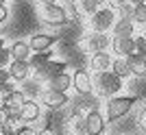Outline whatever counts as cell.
I'll use <instances>...</instances> for the list:
<instances>
[{"mask_svg":"<svg viewBox=\"0 0 146 135\" xmlns=\"http://www.w3.org/2000/svg\"><path fill=\"white\" fill-rule=\"evenodd\" d=\"M122 87H124L122 85V79L118 74H113L111 70L94 74V92H96L98 98H113V96L120 94Z\"/></svg>","mask_w":146,"mask_h":135,"instance_id":"1","label":"cell"},{"mask_svg":"<svg viewBox=\"0 0 146 135\" xmlns=\"http://www.w3.org/2000/svg\"><path fill=\"white\" fill-rule=\"evenodd\" d=\"M135 105H137V96H133V94L131 96L118 94L113 98H107V103H105V118H107V122H116L120 118L129 116Z\"/></svg>","mask_w":146,"mask_h":135,"instance_id":"2","label":"cell"},{"mask_svg":"<svg viewBox=\"0 0 146 135\" xmlns=\"http://www.w3.org/2000/svg\"><path fill=\"white\" fill-rule=\"evenodd\" d=\"M116 20H118V15L111 7H100L94 15H90V28L94 33H107L113 28Z\"/></svg>","mask_w":146,"mask_h":135,"instance_id":"3","label":"cell"},{"mask_svg":"<svg viewBox=\"0 0 146 135\" xmlns=\"http://www.w3.org/2000/svg\"><path fill=\"white\" fill-rule=\"evenodd\" d=\"M107 46H111V39L107 37V33H87L83 39H81V50L85 55H96V52H103L107 50Z\"/></svg>","mask_w":146,"mask_h":135,"instance_id":"4","label":"cell"},{"mask_svg":"<svg viewBox=\"0 0 146 135\" xmlns=\"http://www.w3.org/2000/svg\"><path fill=\"white\" fill-rule=\"evenodd\" d=\"M39 18H42L44 24L48 26H66L68 22H70V18H68L66 9L61 5H48V7H42L39 9Z\"/></svg>","mask_w":146,"mask_h":135,"instance_id":"5","label":"cell"},{"mask_svg":"<svg viewBox=\"0 0 146 135\" xmlns=\"http://www.w3.org/2000/svg\"><path fill=\"white\" fill-rule=\"evenodd\" d=\"M72 87L76 89V94H83V96L92 94L94 92V74L85 68H76L72 72Z\"/></svg>","mask_w":146,"mask_h":135,"instance_id":"6","label":"cell"},{"mask_svg":"<svg viewBox=\"0 0 146 135\" xmlns=\"http://www.w3.org/2000/svg\"><path fill=\"white\" fill-rule=\"evenodd\" d=\"M39 103L50 111H59V109H63L66 105H70V96H68L66 92H55V89H48V87H46L42 92V96H39Z\"/></svg>","mask_w":146,"mask_h":135,"instance_id":"7","label":"cell"},{"mask_svg":"<svg viewBox=\"0 0 146 135\" xmlns=\"http://www.w3.org/2000/svg\"><path fill=\"white\" fill-rule=\"evenodd\" d=\"M107 131V118L98 109H90L85 113V133L87 135H105Z\"/></svg>","mask_w":146,"mask_h":135,"instance_id":"8","label":"cell"},{"mask_svg":"<svg viewBox=\"0 0 146 135\" xmlns=\"http://www.w3.org/2000/svg\"><path fill=\"white\" fill-rule=\"evenodd\" d=\"M42 118V103L39 100H26L22 107H20V122L24 124H33Z\"/></svg>","mask_w":146,"mask_h":135,"instance_id":"9","label":"cell"},{"mask_svg":"<svg viewBox=\"0 0 146 135\" xmlns=\"http://www.w3.org/2000/svg\"><path fill=\"white\" fill-rule=\"evenodd\" d=\"M59 42V35H50V33H37L29 39V46L33 52H44V50H50L55 44Z\"/></svg>","mask_w":146,"mask_h":135,"instance_id":"10","label":"cell"},{"mask_svg":"<svg viewBox=\"0 0 146 135\" xmlns=\"http://www.w3.org/2000/svg\"><path fill=\"white\" fill-rule=\"evenodd\" d=\"M66 68H68L66 61H55V59H50L44 68L35 70L33 74H35L37 81H44V83H46L48 79H52V76H57V74H61V72H66Z\"/></svg>","mask_w":146,"mask_h":135,"instance_id":"11","label":"cell"},{"mask_svg":"<svg viewBox=\"0 0 146 135\" xmlns=\"http://www.w3.org/2000/svg\"><path fill=\"white\" fill-rule=\"evenodd\" d=\"M111 50L120 59H127L135 52V42L133 37H111Z\"/></svg>","mask_w":146,"mask_h":135,"instance_id":"12","label":"cell"},{"mask_svg":"<svg viewBox=\"0 0 146 135\" xmlns=\"http://www.w3.org/2000/svg\"><path fill=\"white\" fill-rule=\"evenodd\" d=\"M7 70H9L11 81L22 83V81L29 79V74H31V63H29V61H18V59H11V63L7 66Z\"/></svg>","mask_w":146,"mask_h":135,"instance_id":"13","label":"cell"},{"mask_svg":"<svg viewBox=\"0 0 146 135\" xmlns=\"http://www.w3.org/2000/svg\"><path fill=\"white\" fill-rule=\"evenodd\" d=\"M111 63H113V59H111V55L107 52V50H103V52H96V55H90V72H105V70H111Z\"/></svg>","mask_w":146,"mask_h":135,"instance_id":"14","label":"cell"},{"mask_svg":"<svg viewBox=\"0 0 146 135\" xmlns=\"http://www.w3.org/2000/svg\"><path fill=\"white\" fill-rule=\"evenodd\" d=\"M46 87H48V89H55V92H66L68 94V89L72 87V74L68 72V70L57 74V76L46 81Z\"/></svg>","mask_w":146,"mask_h":135,"instance_id":"15","label":"cell"},{"mask_svg":"<svg viewBox=\"0 0 146 135\" xmlns=\"http://www.w3.org/2000/svg\"><path fill=\"white\" fill-rule=\"evenodd\" d=\"M113 37H133L135 33V22L131 18H118L113 28H111Z\"/></svg>","mask_w":146,"mask_h":135,"instance_id":"16","label":"cell"},{"mask_svg":"<svg viewBox=\"0 0 146 135\" xmlns=\"http://www.w3.org/2000/svg\"><path fill=\"white\" fill-rule=\"evenodd\" d=\"M9 52H11V59H18V61H29L31 55H33L29 42H22V39L13 42L11 46H9Z\"/></svg>","mask_w":146,"mask_h":135,"instance_id":"17","label":"cell"},{"mask_svg":"<svg viewBox=\"0 0 146 135\" xmlns=\"http://www.w3.org/2000/svg\"><path fill=\"white\" fill-rule=\"evenodd\" d=\"M68 133L70 135H87L85 133V113L72 111V116L68 120Z\"/></svg>","mask_w":146,"mask_h":135,"instance_id":"18","label":"cell"},{"mask_svg":"<svg viewBox=\"0 0 146 135\" xmlns=\"http://www.w3.org/2000/svg\"><path fill=\"white\" fill-rule=\"evenodd\" d=\"M127 63L131 68V74H133L135 79H144L146 76V57H140V55H131L127 57Z\"/></svg>","mask_w":146,"mask_h":135,"instance_id":"19","label":"cell"},{"mask_svg":"<svg viewBox=\"0 0 146 135\" xmlns=\"http://www.w3.org/2000/svg\"><path fill=\"white\" fill-rule=\"evenodd\" d=\"M39 83L42 81H37V79H26V81H22V92L26 94V98H31V100H39V96H42V87H39Z\"/></svg>","mask_w":146,"mask_h":135,"instance_id":"20","label":"cell"},{"mask_svg":"<svg viewBox=\"0 0 146 135\" xmlns=\"http://www.w3.org/2000/svg\"><path fill=\"white\" fill-rule=\"evenodd\" d=\"M52 59V50H44V52H33L31 55V59H29V63H31V70L35 72V70H39V68H44L46 63Z\"/></svg>","mask_w":146,"mask_h":135,"instance_id":"21","label":"cell"},{"mask_svg":"<svg viewBox=\"0 0 146 135\" xmlns=\"http://www.w3.org/2000/svg\"><path fill=\"white\" fill-rule=\"evenodd\" d=\"M26 100H29V98H26V94L22 92V89H13L11 94H7L5 98H2V105H7V107H18V109H20Z\"/></svg>","mask_w":146,"mask_h":135,"instance_id":"22","label":"cell"},{"mask_svg":"<svg viewBox=\"0 0 146 135\" xmlns=\"http://www.w3.org/2000/svg\"><path fill=\"white\" fill-rule=\"evenodd\" d=\"M111 72L118 74L122 81L129 79V76H133V74H131V68H129V63H127V59H120V57L113 59V63H111Z\"/></svg>","mask_w":146,"mask_h":135,"instance_id":"23","label":"cell"},{"mask_svg":"<svg viewBox=\"0 0 146 135\" xmlns=\"http://www.w3.org/2000/svg\"><path fill=\"white\" fill-rule=\"evenodd\" d=\"M76 7H79L81 15H94L100 9V5H98L96 0H76Z\"/></svg>","mask_w":146,"mask_h":135,"instance_id":"24","label":"cell"},{"mask_svg":"<svg viewBox=\"0 0 146 135\" xmlns=\"http://www.w3.org/2000/svg\"><path fill=\"white\" fill-rule=\"evenodd\" d=\"M131 20H133L137 26H146V2H144V5H135Z\"/></svg>","mask_w":146,"mask_h":135,"instance_id":"25","label":"cell"},{"mask_svg":"<svg viewBox=\"0 0 146 135\" xmlns=\"http://www.w3.org/2000/svg\"><path fill=\"white\" fill-rule=\"evenodd\" d=\"M63 9H66L68 18L70 20H81V13H79V7H76V0H68L66 5H63Z\"/></svg>","mask_w":146,"mask_h":135,"instance_id":"26","label":"cell"},{"mask_svg":"<svg viewBox=\"0 0 146 135\" xmlns=\"http://www.w3.org/2000/svg\"><path fill=\"white\" fill-rule=\"evenodd\" d=\"M133 42H135V55L146 57V35H137V37H133Z\"/></svg>","mask_w":146,"mask_h":135,"instance_id":"27","label":"cell"},{"mask_svg":"<svg viewBox=\"0 0 146 135\" xmlns=\"http://www.w3.org/2000/svg\"><path fill=\"white\" fill-rule=\"evenodd\" d=\"M18 122H11V120H7V122H2L0 124V135H15V126Z\"/></svg>","mask_w":146,"mask_h":135,"instance_id":"28","label":"cell"},{"mask_svg":"<svg viewBox=\"0 0 146 135\" xmlns=\"http://www.w3.org/2000/svg\"><path fill=\"white\" fill-rule=\"evenodd\" d=\"M11 63V52H9V48H0V68H7Z\"/></svg>","mask_w":146,"mask_h":135,"instance_id":"29","label":"cell"},{"mask_svg":"<svg viewBox=\"0 0 146 135\" xmlns=\"http://www.w3.org/2000/svg\"><path fill=\"white\" fill-rule=\"evenodd\" d=\"M15 135H37V131L31 126V124H22L15 129Z\"/></svg>","mask_w":146,"mask_h":135,"instance_id":"30","label":"cell"},{"mask_svg":"<svg viewBox=\"0 0 146 135\" xmlns=\"http://www.w3.org/2000/svg\"><path fill=\"white\" fill-rule=\"evenodd\" d=\"M137 124H140V129L146 133V105L140 109V113H137Z\"/></svg>","mask_w":146,"mask_h":135,"instance_id":"31","label":"cell"},{"mask_svg":"<svg viewBox=\"0 0 146 135\" xmlns=\"http://www.w3.org/2000/svg\"><path fill=\"white\" fill-rule=\"evenodd\" d=\"M9 81H11L9 70H7V68H0V85H5V83H9Z\"/></svg>","mask_w":146,"mask_h":135,"instance_id":"32","label":"cell"},{"mask_svg":"<svg viewBox=\"0 0 146 135\" xmlns=\"http://www.w3.org/2000/svg\"><path fill=\"white\" fill-rule=\"evenodd\" d=\"M7 20H9V9H7L5 5H0V26L5 24Z\"/></svg>","mask_w":146,"mask_h":135,"instance_id":"33","label":"cell"},{"mask_svg":"<svg viewBox=\"0 0 146 135\" xmlns=\"http://www.w3.org/2000/svg\"><path fill=\"white\" fill-rule=\"evenodd\" d=\"M35 5H39V7H48V5H57V0H33Z\"/></svg>","mask_w":146,"mask_h":135,"instance_id":"34","label":"cell"},{"mask_svg":"<svg viewBox=\"0 0 146 135\" xmlns=\"http://www.w3.org/2000/svg\"><path fill=\"white\" fill-rule=\"evenodd\" d=\"M37 135H57L52 129H42V131H37Z\"/></svg>","mask_w":146,"mask_h":135,"instance_id":"35","label":"cell"},{"mask_svg":"<svg viewBox=\"0 0 146 135\" xmlns=\"http://www.w3.org/2000/svg\"><path fill=\"white\" fill-rule=\"evenodd\" d=\"M131 2H135V5H144L146 0H131Z\"/></svg>","mask_w":146,"mask_h":135,"instance_id":"36","label":"cell"},{"mask_svg":"<svg viewBox=\"0 0 146 135\" xmlns=\"http://www.w3.org/2000/svg\"><path fill=\"white\" fill-rule=\"evenodd\" d=\"M0 48H5V39L2 37H0Z\"/></svg>","mask_w":146,"mask_h":135,"instance_id":"37","label":"cell"},{"mask_svg":"<svg viewBox=\"0 0 146 135\" xmlns=\"http://www.w3.org/2000/svg\"><path fill=\"white\" fill-rule=\"evenodd\" d=\"M96 2H98V5H100V7H103V5H105V2H107V0H96Z\"/></svg>","mask_w":146,"mask_h":135,"instance_id":"38","label":"cell"},{"mask_svg":"<svg viewBox=\"0 0 146 135\" xmlns=\"http://www.w3.org/2000/svg\"><path fill=\"white\" fill-rule=\"evenodd\" d=\"M5 2H7V0H0V5H5Z\"/></svg>","mask_w":146,"mask_h":135,"instance_id":"39","label":"cell"},{"mask_svg":"<svg viewBox=\"0 0 146 135\" xmlns=\"http://www.w3.org/2000/svg\"><path fill=\"white\" fill-rule=\"evenodd\" d=\"M63 2H68V0H63Z\"/></svg>","mask_w":146,"mask_h":135,"instance_id":"40","label":"cell"}]
</instances>
